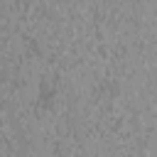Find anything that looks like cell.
<instances>
[{
  "label": "cell",
  "instance_id": "obj_1",
  "mask_svg": "<svg viewBox=\"0 0 157 157\" xmlns=\"http://www.w3.org/2000/svg\"><path fill=\"white\" fill-rule=\"evenodd\" d=\"M59 103V83L54 78H44L37 86V96H34V105L39 110H52Z\"/></svg>",
  "mask_w": 157,
  "mask_h": 157
},
{
  "label": "cell",
  "instance_id": "obj_2",
  "mask_svg": "<svg viewBox=\"0 0 157 157\" xmlns=\"http://www.w3.org/2000/svg\"><path fill=\"white\" fill-rule=\"evenodd\" d=\"M0 142H2V125H0Z\"/></svg>",
  "mask_w": 157,
  "mask_h": 157
}]
</instances>
